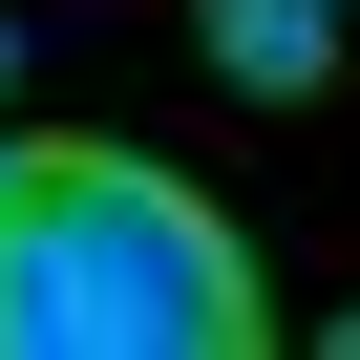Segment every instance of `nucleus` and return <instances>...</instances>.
Returning <instances> with one entry per match:
<instances>
[{
  "mask_svg": "<svg viewBox=\"0 0 360 360\" xmlns=\"http://www.w3.org/2000/svg\"><path fill=\"white\" fill-rule=\"evenodd\" d=\"M255 233L148 148H22L0 191V360H255Z\"/></svg>",
  "mask_w": 360,
  "mask_h": 360,
  "instance_id": "nucleus-1",
  "label": "nucleus"
},
{
  "mask_svg": "<svg viewBox=\"0 0 360 360\" xmlns=\"http://www.w3.org/2000/svg\"><path fill=\"white\" fill-rule=\"evenodd\" d=\"M191 22H212V64H233L255 106H318V85H339V0H191Z\"/></svg>",
  "mask_w": 360,
  "mask_h": 360,
  "instance_id": "nucleus-2",
  "label": "nucleus"
},
{
  "mask_svg": "<svg viewBox=\"0 0 360 360\" xmlns=\"http://www.w3.org/2000/svg\"><path fill=\"white\" fill-rule=\"evenodd\" d=\"M0 191H22V127H0Z\"/></svg>",
  "mask_w": 360,
  "mask_h": 360,
  "instance_id": "nucleus-3",
  "label": "nucleus"
},
{
  "mask_svg": "<svg viewBox=\"0 0 360 360\" xmlns=\"http://www.w3.org/2000/svg\"><path fill=\"white\" fill-rule=\"evenodd\" d=\"M0 85H22V43H0Z\"/></svg>",
  "mask_w": 360,
  "mask_h": 360,
  "instance_id": "nucleus-4",
  "label": "nucleus"
}]
</instances>
